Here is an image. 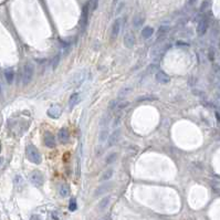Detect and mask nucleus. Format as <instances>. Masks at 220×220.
<instances>
[{
	"label": "nucleus",
	"instance_id": "nucleus-1",
	"mask_svg": "<svg viewBox=\"0 0 220 220\" xmlns=\"http://www.w3.org/2000/svg\"><path fill=\"white\" fill-rule=\"evenodd\" d=\"M25 152H27V157H28V159L31 163L37 164V165H39L40 163H41V160H42L41 154H40V152L33 145H29L27 147V149H25Z\"/></svg>",
	"mask_w": 220,
	"mask_h": 220
},
{
	"label": "nucleus",
	"instance_id": "nucleus-2",
	"mask_svg": "<svg viewBox=\"0 0 220 220\" xmlns=\"http://www.w3.org/2000/svg\"><path fill=\"white\" fill-rule=\"evenodd\" d=\"M33 73H34V66L32 63H27L23 66L22 70V82L25 85L29 84L33 78Z\"/></svg>",
	"mask_w": 220,
	"mask_h": 220
},
{
	"label": "nucleus",
	"instance_id": "nucleus-3",
	"mask_svg": "<svg viewBox=\"0 0 220 220\" xmlns=\"http://www.w3.org/2000/svg\"><path fill=\"white\" fill-rule=\"evenodd\" d=\"M85 76H87V74H85V71H81V72H78L72 78L71 82H70L71 87H80V85H81V84H82L84 81H85Z\"/></svg>",
	"mask_w": 220,
	"mask_h": 220
},
{
	"label": "nucleus",
	"instance_id": "nucleus-4",
	"mask_svg": "<svg viewBox=\"0 0 220 220\" xmlns=\"http://www.w3.org/2000/svg\"><path fill=\"white\" fill-rule=\"evenodd\" d=\"M119 137H121V130L117 128L107 138V147H112L119 141Z\"/></svg>",
	"mask_w": 220,
	"mask_h": 220
},
{
	"label": "nucleus",
	"instance_id": "nucleus-5",
	"mask_svg": "<svg viewBox=\"0 0 220 220\" xmlns=\"http://www.w3.org/2000/svg\"><path fill=\"white\" fill-rule=\"evenodd\" d=\"M208 25H209V22L206 18H202L200 21L198 22V25H197V33H198V36H204L206 32H207V30H208Z\"/></svg>",
	"mask_w": 220,
	"mask_h": 220
},
{
	"label": "nucleus",
	"instance_id": "nucleus-6",
	"mask_svg": "<svg viewBox=\"0 0 220 220\" xmlns=\"http://www.w3.org/2000/svg\"><path fill=\"white\" fill-rule=\"evenodd\" d=\"M30 180H31V183H32L34 186L40 187L41 185L43 184V176H42V174L39 173V172H34V173L31 174Z\"/></svg>",
	"mask_w": 220,
	"mask_h": 220
},
{
	"label": "nucleus",
	"instance_id": "nucleus-7",
	"mask_svg": "<svg viewBox=\"0 0 220 220\" xmlns=\"http://www.w3.org/2000/svg\"><path fill=\"white\" fill-rule=\"evenodd\" d=\"M58 138H59V142L61 144H66L69 142V139H70V134H69V131L65 127H62L61 130L59 131Z\"/></svg>",
	"mask_w": 220,
	"mask_h": 220
},
{
	"label": "nucleus",
	"instance_id": "nucleus-8",
	"mask_svg": "<svg viewBox=\"0 0 220 220\" xmlns=\"http://www.w3.org/2000/svg\"><path fill=\"white\" fill-rule=\"evenodd\" d=\"M62 110L59 105H52L48 110V115L50 116L51 119H58L59 116L61 115Z\"/></svg>",
	"mask_w": 220,
	"mask_h": 220
},
{
	"label": "nucleus",
	"instance_id": "nucleus-9",
	"mask_svg": "<svg viewBox=\"0 0 220 220\" xmlns=\"http://www.w3.org/2000/svg\"><path fill=\"white\" fill-rule=\"evenodd\" d=\"M155 79L160 84H167L170 82V78L165 72H163V71H158V72L156 73Z\"/></svg>",
	"mask_w": 220,
	"mask_h": 220
},
{
	"label": "nucleus",
	"instance_id": "nucleus-10",
	"mask_svg": "<svg viewBox=\"0 0 220 220\" xmlns=\"http://www.w3.org/2000/svg\"><path fill=\"white\" fill-rule=\"evenodd\" d=\"M135 42H136L135 36H134L132 32H127L126 34L124 36V45L126 48H133Z\"/></svg>",
	"mask_w": 220,
	"mask_h": 220
},
{
	"label": "nucleus",
	"instance_id": "nucleus-11",
	"mask_svg": "<svg viewBox=\"0 0 220 220\" xmlns=\"http://www.w3.org/2000/svg\"><path fill=\"white\" fill-rule=\"evenodd\" d=\"M43 141H44L45 146H48V147L53 148L54 146H55V139H54V136L50 133V132H47V133L44 134Z\"/></svg>",
	"mask_w": 220,
	"mask_h": 220
},
{
	"label": "nucleus",
	"instance_id": "nucleus-12",
	"mask_svg": "<svg viewBox=\"0 0 220 220\" xmlns=\"http://www.w3.org/2000/svg\"><path fill=\"white\" fill-rule=\"evenodd\" d=\"M80 101H81V96H80V94L78 92L75 93H72V95L70 96V100H69V107L70 108H73L74 106L79 104Z\"/></svg>",
	"mask_w": 220,
	"mask_h": 220
},
{
	"label": "nucleus",
	"instance_id": "nucleus-13",
	"mask_svg": "<svg viewBox=\"0 0 220 220\" xmlns=\"http://www.w3.org/2000/svg\"><path fill=\"white\" fill-rule=\"evenodd\" d=\"M119 30H121V19H116L115 22L113 23L112 32H111V37H112V39H115L116 37L119 36Z\"/></svg>",
	"mask_w": 220,
	"mask_h": 220
},
{
	"label": "nucleus",
	"instance_id": "nucleus-14",
	"mask_svg": "<svg viewBox=\"0 0 220 220\" xmlns=\"http://www.w3.org/2000/svg\"><path fill=\"white\" fill-rule=\"evenodd\" d=\"M144 21H145V19H144V16L143 15L135 16L134 19H133V27L134 28H136V29H138V28H141L142 25H143Z\"/></svg>",
	"mask_w": 220,
	"mask_h": 220
},
{
	"label": "nucleus",
	"instance_id": "nucleus-15",
	"mask_svg": "<svg viewBox=\"0 0 220 220\" xmlns=\"http://www.w3.org/2000/svg\"><path fill=\"white\" fill-rule=\"evenodd\" d=\"M112 186V184H104V185H102V186H100V187L95 190V192H94V196L95 197H98V196H101L103 195L105 191H107L108 189H110V187Z\"/></svg>",
	"mask_w": 220,
	"mask_h": 220
},
{
	"label": "nucleus",
	"instance_id": "nucleus-16",
	"mask_svg": "<svg viewBox=\"0 0 220 220\" xmlns=\"http://www.w3.org/2000/svg\"><path fill=\"white\" fill-rule=\"evenodd\" d=\"M153 33H154V29L152 27H145L143 31H142V37L144 39H148V38H151L153 36Z\"/></svg>",
	"mask_w": 220,
	"mask_h": 220
},
{
	"label": "nucleus",
	"instance_id": "nucleus-17",
	"mask_svg": "<svg viewBox=\"0 0 220 220\" xmlns=\"http://www.w3.org/2000/svg\"><path fill=\"white\" fill-rule=\"evenodd\" d=\"M110 201H111V197H104V198L102 199L101 201H100V204H98V209L100 210H104L105 208H107L108 204H110Z\"/></svg>",
	"mask_w": 220,
	"mask_h": 220
},
{
	"label": "nucleus",
	"instance_id": "nucleus-18",
	"mask_svg": "<svg viewBox=\"0 0 220 220\" xmlns=\"http://www.w3.org/2000/svg\"><path fill=\"white\" fill-rule=\"evenodd\" d=\"M113 174H114L113 169H107V170H105L104 173H103V175H102V177H101V180H102V181H107V180H110V179L112 178Z\"/></svg>",
	"mask_w": 220,
	"mask_h": 220
},
{
	"label": "nucleus",
	"instance_id": "nucleus-19",
	"mask_svg": "<svg viewBox=\"0 0 220 220\" xmlns=\"http://www.w3.org/2000/svg\"><path fill=\"white\" fill-rule=\"evenodd\" d=\"M4 76H6V80H7L8 83L11 84L13 82V79H15V73H13L12 70H7L4 72Z\"/></svg>",
	"mask_w": 220,
	"mask_h": 220
},
{
	"label": "nucleus",
	"instance_id": "nucleus-20",
	"mask_svg": "<svg viewBox=\"0 0 220 220\" xmlns=\"http://www.w3.org/2000/svg\"><path fill=\"white\" fill-rule=\"evenodd\" d=\"M107 135H108V131L107 128H103V130L100 132V135H98V139L101 143H104L105 141H107Z\"/></svg>",
	"mask_w": 220,
	"mask_h": 220
},
{
	"label": "nucleus",
	"instance_id": "nucleus-21",
	"mask_svg": "<svg viewBox=\"0 0 220 220\" xmlns=\"http://www.w3.org/2000/svg\"><path fill=\"white\" fill-rule=\"evenodd\" d=\"M116 158H117V154L116 153H110L107 156H106V158H105V163L106 164H112L113 162H115Z\"/></svg>",
	"mask_w": 220,
	"mask_h": 220
},
{
	"label": "nucleus",
	"instance_id": "nucleus-22",
	"mask_svg": "<svg viewBox=\"0 0 220 220\" xmlns=\"http://www.w3.org/2000/svg\"><path fill=\"white\" fill-rule=\"evenodd\" d=\"M69 192H70V190H69V187L66 186V185H62L61 187H60L59 194H60V196H61V197H68Z\"/></svg>",
	"mask_w": 220,
	"mask_h": 220
},
{
	"label": "nucleus",
	"instance_id": "nucleus-23",
	"mask_svg": "<svg viewBox=\"0 0 220 220\" xmlns=\"http://www.w3.org/2000/svg\"><path fill=\"white\" fill-rule=\"evenodd\" d=\"M128 101H119V103H117V105L115 106V110L116 111H122V110H124L125 107H127L128 106Z\"/></svg>",
	"mask_w": 220,
	"mask_h": 220
},
{
	"label": "nucleus",
	"instance_id": "nucleus-24",
	"mask_svg": "<svg viewBox=\"0 0 220 220\" xmlns=\"http://www.w3.org/2000/svg\"><path fill=\"white\" fill-rule=\"evenodd\" d=\"M87 21V6H85L83 9V13H82V20H81V23H82V27H85Z\"/></svg>",
	"mask_w": 220,
	"mask_h": 220
},
{
	"label": "nucleus",
	"instance_id": "nucleus-25",
	"mask_svg": "<svg viewBox=\"0 0 220 220\" xmlns=\"http://www.w3.org/2000/svg\"><path fill=\"white\" fill-rule=\"evenodd\" d=\"M60 60H61V55H60V54L54 55L53 61H52V69H53V70H55V69L58 68L59 63H60Z\"/></svg>",
	"mask_w": 220,
	"mask_h": 220
},
{
	"label": "nucleus",
	"instance_id": "nucleus-26",
	"mask_svg": "<svg viewBox=\"0 0 220 220\" xmlns=\"http://www.w3.org/2000/svg\"><path fill=\"white\" fill-rule=\"evenodd\" d=\"M209 7H210V1L209 0H205V1L201 4L200 11H201V12H205V11H207L208 9H209Z\"/></svg>",
	"mask_w": 220,
	"mask_h": 220
},
{
	"label": "nucleus",
	"instance_id": "nucleus-27",
	"mask_svg": "<svg viewBox=\"0 0 220 220\" xmlns=\"http://www.w3.org/2000/svg\"><path fill=\"white\" fill-rule=\"evenodd\" d=\"M131 90H132V87H125V89H122L121 92L119 93V98H123V96L127 95L128 93H131Z\"/></svg>",
	"mask_w": 220,
	"mask_h": 220
},
{
	"label": "nucleus",
	"instance_id": "nucleus-28",
	"mask_svg": "<svg viewBox=\"0 0 220 220\" xmlns=\"http://www.w3.org/2000/svg\"><path fill=\"white\" fill-rule=\"evenodd\" d=\"M76 208H78V206H76L75 199H71V201L69 204V210L70 211H75Z\"/></svg>",
	"mask_w": 220,
	"mask_h": 220
},
{
	"label": "nucleus",
	"instance_id": "nucleus-29",
	"mask_svg": "<svg viewBox=\"0 0 220 220\" xmlns=\"http://www.w3.org/2000/svg\"><path fill=\"white\" fill-rule=\"evenodd\" d=\"M108 119H110V117H108V115L106 116H103L101 119V122H100V125L102 126V128H104L105 126H107V123H108Z\"/></svg>",
	"mask_w": 220,
	"mask_h": 220
},
{
	"label": "nucleus",
	"instance_id": "nucleus-30",
	"mask_svg": "<svg viewBox=\"0 0 220 220\" xmlns=\"http://www.w3.org/2000/svg\"><path fill=\"white\" fill-rule=\"evenodd\" d=\"M209 59L211 60V61L215 60V52L213 53V50H210V52H209Z\"/></svg>",
	"mask_w": 220,
	"mask_h": 220
},
{
	"label": "nucleus",
	"instance_id": "nucleus-31",
	"mask_svg": "<svg viewBox=\"0 0 220 220\" xmlns=\"http://www.w3.org/2000/svg\"><path fill=\"white\" fill-rule=\"evenodd\" d=\"M119 121H121V117H119V116H117V119H115V121H114V124H113V125H114V126H117V125L119 124Z\"/></svg>",
	"mask_w": 220,
	"mask_h": 220
},
{
	"label": "nucleus",
	"instance_id": "nucleus-32",
	"mask_svg": "<svg viewBox=\"0 0 220 220\" xmlns=\"http://www.w3.org/2000/svg\"><path fill=\"white\" fill-rule=\"evenodd\" d=\"M196 2V0H188V4L191 6V4H194Z\"/></svg>",
	"mask_w": 220,
	"mask_h": 220
},
{
	"label": "nucleus",
	"instance_id": "nucleus-33",
	"mask_svg": "<svg viewBox=\"0 0 220 220\" xmlns=\"http://www.w3.org/2000/svg\"><path fill=\"white\" fill-rule=\"evenodd\" d=\"M31 220H40V218H39V217L33 216V217H32V219H31Z\"/></svg>",
	"mask_w": 220,
	"mask_h": 220
},
{
	"label": "nucleus",
	"instance_id": "nucleus-34",
	"mask_svg": "<svg viewBox=\"0 0 220 220\" xmlns=\"http://www.w3.org/2000/svg\"><path fill=\"white\" fill-rule=\"evenodd\" d=\"M216 117H217V121H219V119H220V117H219V113H218V112L216 113Z\"/></svg>",
	"mask_w": 220,
	"mask_h": 220
},
{
	"label": "nucleus",
	"instance_id": "nucleus-35",
	"mask_svg": "<svg viewBox=\"0 0 220 220\" xmlns=\"http://www.w3.org/2000/svg\"><path fill=\"white\" fill-rule=\"evenodd\" d=\"M1 163H2V158L0 157V165H1Z\"/></svg>",
	"mask_w": 220,
	"mask_h": 220
},
{
	"label": "nucleus",
	"instance_id": "nucleus-36",
	"mask_svg": "<svg viewBox=\"0 0 220 220\" xmlns=\"http://www.w3.org/2000/svg\"><path fill=\"white\" fill-rule=\"evenodd\" d=\"M0 94H1V85H0Z\"/></svg>",
	"mask_w": 220,
	"mask_h": 220
},
{
	"label": "nucleus",
	"instance_id": "nucleus-37",
	"mask_svg": "<svg viewBox=\"0 0 220 220\" xmlns=\"http://www.w3.org/2000/svg\"><path fill=\"white\" fill-rule=\"evenodd\" d=\"M0 152H1V145H0Z\"/></svg>",
	"mask_w": 220,
	"mask_h": 220
}]
</instances>
